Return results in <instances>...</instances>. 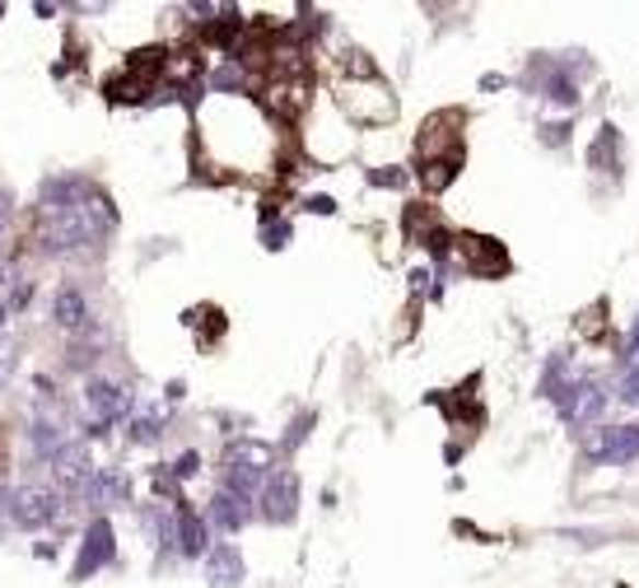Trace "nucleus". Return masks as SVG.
I'll return each instance as SVG.
<instances>
[{"label": "nucleus", "instance_id": "nucleus-14", "mask_svg": "<svg viewBox=\"0 0 639 588\" xmlns=\"http://www.w3.org/2000/svg\"><path fill=\"white\" fill-rule=\"evenodd\" d=\"M66 444H70V439L61 434L57 420H33V453H38V457H47V463H52V457H57Z\"/></svg>", "mask_w": 639, "mask_h": 588}, {"label": "nucleus", "instance_id": "nucleus-24", "mask_svg": "<svg viewBox=\"0 0 639 588\" xmlns=\"http://www.w3.org/2000/svg\"><path fill=\"white\" fill-rule=\"evenodd\" d=\"M0 234H5V229H0Z\"/></svg>", "mask_w": 639, "mask_h": 588}, {"label": "nucleus", "instance_id": "nucleus-10", "mask_svg": "<svg viewBox=\"0 0 639 588\" xmlns=\"http://www.w3.org/2000/svg\"><path fill=\"white\" fill-rule=\"evenodd\" d=\"M52 318H57L61 332H80V327H89V299L80 285H61L57 294H52Z\"/></svg>", "mask_w": 639, "mask_h": 588}, {"label": "nucleus", "instance_id": "nucleus-6", "mask_svg": "<svg viewBox=\"0 0 639 588\" xmlns=\"http://www.w3.org/2000/svg\"><path fill=\"white\" fill-rule=\"evenodd\" d=\"M299 513V476L289 467H276L262 486V519L266 523H289Z\"/></svg>", "mask_w": 639, "mask_h": 588}, {"label": "nucleus", "instance_id": "nucleus-23", "mask_svg": "<svg viewBox=\"0 0 639 588\" xmlns=\"http://www.w3.org/2000/svg\"><path fill=\"white\" fill-rule=\"evenodd\" d=\"M0 323H5V308H0Z\"/></svg>", "mask_w": 639, "mask_h": 588}, {"label": "nucleus", "instance_id": "nucleus-9", "mask_svg": "<svg viewBox=\"0 0 639 588\" xmlns=\"http://www.w3.org/2000/svg\"><path fill=\"white\" fill-rule=\"evenodd\" d=\"M52 476H57V486H66V490H89L94 467H89L84 444H66L57 457H52Z\"/></svg>", "mask_w": 639, "mask_h": 588}, {"label": "nucleus", "instance_id": "nucleus-5", "mask_svg": "<svg viewBox=\"0 0 639 588\" xmlns=\"http://www.w3.org/2000/svg\"><path fill=\"white\" fill-rule=\"evenodd\" d=\"M583 457L602 467H620L639 457V426H597L583 439Z\"/></svg>", "mask_w": 639, "mask_h": 588}, {"label": "nucleus", "instance_id": "nucleus-22", "mask_svg": "<svg viewBox=\"0 0 639 588\" xmlns=\"http://www.w3.org/2000/svg\"><path fill=\"white\" fill-rule=\"evenodd\" d=\"M308 211H318V215H332L336 206H332V201H327V196H313V201H308Z\"/></svg>", "mask_w": 639, "mask_h": 588}, {"label": "nucleus", "instance_id": "nucleus-8", "mask_svg": "<svg viewBox=\"0 0 639 588\" xmlns=\"http://www.w3.org/2000/svg\"><path fill=\"white\" fill-rule=\"evenodd\" d=\"M113 556H117V546H113V523H107V519H94V523H89V532H84V546H80V561H76V579H89L94 569L113 565Z\"/></svg>", "mask_w": 639, "mask_h": 588}, {"label": "nucleus", "instance_id": "nucleus-20", "mask_svg": "<svg viewBox=\"0 0 639 588\" xmlns=\"http://www.w3.org/2000/svg\"><path fill=\"white\" fill-rule=\"evenodd\" d=\"M285 238H289V225H276V229H266V248H285Z\"/></svg>", "mask_w": 639, "mask_h": 588}, {"label": "nucleus", "instance_id": "nucleus-13", "mask_svg": "<svg viewBox=\"0 0 639 588\" xmlns=\"http://www.w3.org/2000/svg\"><path fill=\"white\" fill-rule=\"evenodd\" d=\"M178 551L182 556H210V542H206V523L196 519L192 509H178Z\"/></svg>", "mask_w": 639, "mask_h": 588}, {"label": "nucleus", "instance_id": "nucleus-7", "mask_svg": "<svg viewBox=\"0 0 639 588\" xmlns=\"http://www.w3.org/2000/svg\"><path fill=\"white\" fill-rule=\"evenodd\" d=\"M602 411H607V393H602V383L574 378V388L560 397V416L570 420V426H593Z\"/></svg>", "mask_w": 639, "mask_h": 588}, {"label": "nucleus", "instance_id": "nucleus-1", "mask_svg": "<svg viewBox=\"0 0 639 588\" xmlns=\"http://www.w3.org/2000/svg\"><path fill=\"white\" fill-rule=\"evenodd\" d=\"M113 229V206L84 178H52L38 206V238L47 252H80Z\"/></svg>", "mask_w": 639, "mask_h": 588}, {"label": "nucleus", "instance_id": "nucleus-16", "mask_svg": "<svg viewBox=\"0 0 639 588\" xmlns=\"http://www.w3.org/2000/svg\"><path fill=\"white\" fill-rule=\"evenodd\" d=\"M14 370H20V351H14L10 337H0V388L14 378Z\"/></svg>", "mask_w": 639, "mask_h": 588}, {"label": "nucleus", "instance_id": "nucleus-2", "mask_svg": "<svg viewBox=\"0 0 639 588\" xmlns=\"http://www.w3.org/2000/svg\"><path fill=\"white\" fill-rule=\"evenodd\" d=\"M271 472L276 467H271V449L266 444H258V439H239V444H229V453H225V486L229 490H239V495L258 490L262 495Z\"/></svg>", "mask_w": 639, "mask_h": 588}, {"label": "nucleus", "instance_id": "nucleus-3", "mask_svg": "<svg viewBox=\"0 0 639 588\" xmlns=\"http://www.w3.org/2000/svg\"><path fill=\"white\" fill-rule=\"evenodd\" d=\"M132 388L117 378H89L84 383V397H80V407H84V420L94 430H107V426H117V420L132 411Z\"/></svg>", "mask_w": 639, "mask_h": 588}, {"label": "nucleus", "instance_id": "nucleus-21", "mask_svg": "<svg viewBox=\"0 0 639 588\" xmlns=\"http://www.w3.org/2000/svg\"><path fill=\"white\" fill-rule=\"evenodd\" d=\"M374 182H378V188H401V182H407V173H374Z\"/></svg>", "mask_w": 639, "mask_h": 588}, {"label": "nucleus", "instance_id": "nucleus-4", "mask_svg": "<svg viewBox=\"0 0 639 588\" xmlns=\"http://www.w3.org/2000/svg\"><path fill=\"white\" fill-rule=\"evenodd\" d=\"M61 509H66L61 486H43V482H33V486H20V490H14V500H10V519L20 523V528H28V532H38V528H47V523H57V519H61Z\"/></svg>", "mask_w": 639, "mask_h": 588}, {"label": "nucleus", "instance_id": "nucleus-17", "mask_svg": "<svg viewBox=\"0 0 639 588\" xmlns=\"http://www.w3.org/2000/svg\"><path fill=\"white\" fill-rule=\"evenodd\" d=\"M635 370H639V323H635V332L626 341V374H635Z\"/></svg>", "mask_w": 639, "mask_h": 588}, {"label": "nucleus", "instance_id": "nucleus-15", "mask_svg": "<svg viewBox=\"0 0 639 588\" xmlns=\"http://www.w3.org/2000/svg\"><path fill=\"white\" fill-rule=\"evenodd\" d=\"M89 490H94L103 505L126 500V476H117V472H103V476H94V482H89Z\"/></svg>", "mask_w": 639, "mask_h": 588}, {"label": "nucleus", "instance_id": "nucleus-12", "mask_svg": "<svg viewBox=\"0 0 639 588\" xmlns=\"http://www.w3.org/2000/svg\"><path fill=\"white\" fill-rule=\"evenodd\" d=\"M206 579L210 588H233L243 579V556H239V546H215L210 556H206Z\"/></svg>", "mask_w": 639, "mask_h": 588}, {"label": "nucleus", "instance_id": "nucleus-18", "mask_svg": "<svg viewBox=\"0 0 639 588\" xmlns=\"http://www.w3.org/2000/svg\"><path fill=\"white\" fill-rule=\"evenodd\" d=\"M620 397H626V402H630V407H639V370H635V374H626V378H620Z\"/></svg>", "mask_w": 639, "mask_h": 588}, {"label": "nucleus", "instance_id": "nucleus-19", "mask_svg": "<svg viewBox=\"0 0 639 588\" xmlns=\"http://www.w3.org/2000/svg\"><path fill=\"white\" fill-rule=\"evenodd\" d=\"M196 467H201V457H196V453H182V457H178V467H173V476H178V482H187V476H192Z\"/></svg>", "mask_w": 639, "mask_h": 588}, {"label": "nucleus", "instance_id": "nucleus-11", "mask_svg": "<svg viewBox=\"0 0 639 588\" xmlns=\"http://www.w3.org/2000/svg\"><path fill=\"white\" fill-rule=\"evenodd\" d=\"M210 519H215V528L220 532H239L248 519H252V509H248V495H239V490H220L210 500Z\"/></svg>", "mask_w": 639, "mask_h": 588}]
</instances>
